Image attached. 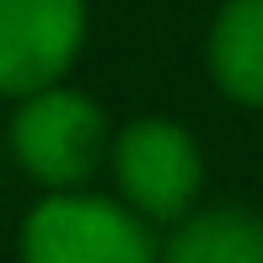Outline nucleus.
Instances as JSON below:
<instances>
[{
    "mask_svg": "<svg viewBox=\"0 0 263 263\" xmlns=\"http://www.w3.org/2000/svg\"><path fill=\"white\" fill-rule=\"evenodd\" d=\"M22 263H156V236L124 199L59 188L22 220Z\"/></svg>",
    "mask_w": 263,
    "mask_h": 263,
    "instance_id": "obj_1",
    "label": "nucleus"
},
{
    "mask_svg": "<svg viewBox=\"0 0 263 263\" xmlns=\"http://www.w3.org/2000/svg\"><path fill=\"white\" fill-rule=\"evenodd\" d=\"M107 145H113V135H107L102 107L70 86H43L22 97L16 118H11V151H16L22 172L38 177L49 194L81 188L107 156Z\"/></svg>",
    "mask_w": 263,
    "mask_h": 263,
    "instance_id": "obj_2",
    "label": "nucleus"
},
{
    "mask_svg": "<svg viewBox=\"0 0 263 263\" xmlns=\"http://www.w3.org/2000/svg\"><path fill=\"white\" fill-rule=\"evenodd\" d=\"M113 183L118 199L151 226H177L194 215V199L204 188V156L199 140L172 118H140L113 135Z\"/></svg>",
    "mask_w": 263,
    "mask_h": 263,
    "instance_id": "obj_3",
    "label": "nucleus"
},
{
    "mask_svg": "<svg viewBox=\"0 0 263 263\" xmlns=\"http://www.w3.org/2000/svg\"><path fill=\"white\" fill-rule=\"evenodd\" d=\"M86 43V0H0V97L59 86Z\"/></svg>",
    "mask_w": 263,
    "mask_h": 263,
    "instance_id": "obj_4",
    "label": "nucleus"
},
{
    "mask_svg": "<svg viewBox=\"0 0 263 263\" xmlns=\"http://www.w3.org/2000/svg\"><path fill=\"white\" fill-rule=\"evenodd\" d=\"M156 263H263V215L236 204L183 215L156 247Z\"/></svg>",
    "mask_w": 263,
    "mask_h": 263,
    "instance_id": "obj_5",
    "label": "nucleus"
},
{
    "mask_svg": "<svg viewBox=\"0 0 263 263\" xmlns=\"http://www.w3.org/2000/svg\"><path fill=\"white\" fill-rule=\"evenodd\" d=\"M210 76L242 107H263V0H226L210 27Z\"/></svg>",
    "mask_w": 263,
    "mask_h": 263,
    "instance_id": "obj_6",
    "label": "nucleus"
}]
</instances>
